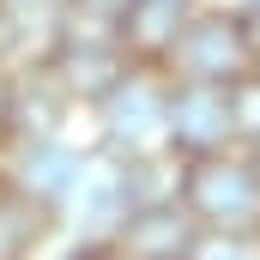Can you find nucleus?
I'll return each mask as SVG.
<instances>
[{
  "instance_id": "f257e3e1",
  "label": "nucleus",
  "mask_w": 260,
  "mask_h": 260,
  "mask_svg": "<svg viewBox=\"0 0 260 260\" xmlns=\"http://www.w3.org/2000/svg\"><path fill=\"white\" fill-rule=\"evenodd\" d=\"M170 55L200 85H236L254 67V43H248V30L236 18H194V24H182V37H176Z\"/></svg>"
},
{
  "instance_id": "f03ea898",
  "label": "nucleus",
  "mask_w": 260,
  "mask_h": 260,
  "mask_svg": "<svg viewBox=\"0 0 260 260\" xmlns=\"http://www.w3.org/2000/svg\"><path fill=\"white\" fill-rule=\"evenodd\" d=\"M188 206H194L200 218L224 224V230H242V224L260 212V176L242 170V164H218V157H206L194 176H188Z\"/></svg>"
},
{
  "instance_id": "0eeeda50",
  "label": "nucleus",
  "mask_w": 260,
  "mask_h": 260,
  "mask_svg": "<svg viewBox=\"0 0 260 260\" xmlns=\"http://www.w3.org/2000/svg\"><path fill=\"white\" fill-rule=\"evenodd\" d=\"M230 127H248L260 139V79H248V73L230 85Z\"/></svg>"
},
{
  "instance_id": "423d86ee",
  "label": "nucleus",
  "mask_w": 260,
  "mask_h": 260,
  "mask_svg": "<svg viewBox=\"0 0 260 260\" xmlns=\"http://www.w3.org/2000/svg\"><path fill=\"white\" fill-rule=\"evenodd\" d=\"M109 133L115 139H127V145H151L157 133H170V115H164V103L145 91V85H109Z\"/></svg>"
},
{
  "instance_id": "20e7f679",
  "label": "nucleus",
  "mask_w": 260,
  "mask_h": 260,
  "mask_svg": "<svg viewBox=\"0 0 260 260\" xmlns=\"http://www.w3.org/2000/svg\"><path fill=\"white\" fill-rule=\"evenodd\" d=\"M188 248H194V230L170 206H145L127 230H121V254L127 260H182Z\"/></svg>"
},
{
  "instance_id": "39448f33",
  "label": "nucleus",
  "mask_w": 260,
  "mask_h": 260,
  "mask_svg": "<svg viewBox=\"0 0 260 260\" xmlns=\"http://www.w3.org/2000/svg\"><path fill=\"white\" fill-rule=\"evenodd\" d=\"M182 24H188V0H127L121 6V37H127L139 55L176 49Z\"/></svg>"
},
{
  "instance_id": "7ed1b4c3",
  "label": "nucleus",
  "mask_w": 260,
  "mask_h": 260,
  "mask_svg": "<svg viewBox=\"0 0 260 260\" xmlns=\"http://www.w3.org/2000/svg\"><path fill=\"white\" fill-rule=\"evenodd\" d=\"M164 115H170V139H176V145L212 151V145L230 133V97H224V85H200V79H188V85L164 103Z\"/></svg>"
}]
</instances>
